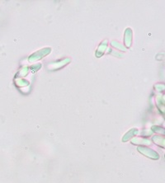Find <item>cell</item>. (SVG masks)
Segmentation results:
<instances>
[{
  "label": "cell",
  "mask_w": 165,
  "mask_h": 183,
  "mask_svg": "<svg viewBox=\"0 0 165 183\" xmlns=\"http://www.w3.org/2000/svg\"><path fill=\"white\" fill-rule=\"evenodd\" d=\"M139 151L141 152L142 153H144L145 155H146V156L149 157V158H158V155L155 152H154L153 150L148 149H145V148H139Z\"/></svg>",
  "instance_id": "6da1fadb"
},
{
  "label": "cell",
  "mask_w": 165,
  "mask_h": 183,
  "mask_svg": "<svg viewBox=\"0 0 165 183\" xmlns=\"http://www.w3.org/2000/svg\"><path fill=\"white\" fill-rule=\"evenodd\" d=\"M134 134H135V129H134L133 130H131V132H129L127 134H125V136L124 137L123 141H126V140H128V139H130L131 137H132V135H133Z\"/></svg>",
  "instance_id": "7a4b0ae2"
}]
</instances>
